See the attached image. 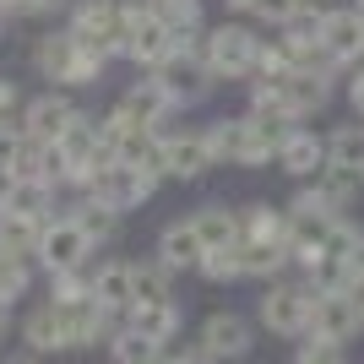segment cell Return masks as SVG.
<instances>
[{
    "label": "cell",
    "instance_id": "ba28073f",
    "mask_svg": "<svg viewBox=\"0 0 364 364\" xmlns=\"http://www.w3.org/2000/svg\"><path fill=\"white\" fill-rule=\"evenodd\" d=\"M71 38L82 49H92L98 60L125 49V6H114V0H82L76 22H71Z\"/></svg>",
    "mask_w": 364,
    "mask_h": 364
},
{
    "label": "cell",
    "instance_id": "3957f363",
    "mask_svg": "<svg viewBox=\"0 0 364 364\" xmlns=\"http://www.w3.org/2000/svg\"><path fill=\"white\" fill-rule=\"evenodd\" d=\"M310 310H316V294L304 289V277H277L256 299V326L267 337H283V343H304L310 337Z\"/></svg>",
    "mask_w": 364,
    "mask_h": 364
},
{
    "label": "cell",
    "instance_id": "d4e9b609",
    "mask_svg": "<svg viewBox=\"0 0 364 364\" xmlns=\"http://www.w3.org/2000/svg\"><path fill=\"white\" fill-rule=\"evenodd\" d=\"M326 158H332V164H343V168H359V174H364V120L337 125L332 136H326Z\"/></svg>",
    "mask_w": 364,
    "mask_h": 364
},
{
    "label": "cell",
    "instance_id": "cb8c5ba5",
    "mask_svg": "<svg viewBox=\"0 0 364 364\" xmlns=\"http://www.w3.org/2000/svg\"><path fill=\"white\" fill-rule=\"evenodd\" d=\"M168 267H158V261H131V283H136V304H158V299H174V289H168ZM131 304V310H136Z\"/></svg>",
    "mask_w": 364,
    "mask_h": 364
},
{
    "label": "cell",
    "instance_id": "9c48e42d",
    "mask_svg": "<svg viewBox=\"0 0 364 364\" xmlns=\"http://www.w3.org/2000/svg\"><path fill=\"white\" fill-rule=\"evenodd\" d=\"M92 250H98V245L87 240V228L76 223V218H49L44 240H38V261H44V272H49V277L82 272Z\"/></svg>",
    "mask_w": 364,
    "mask_h": 364
},
{
    "label": "cell",
    "instance_id": "836d02e7",
    "mask_svg": "<svg viewBox=\"0 0 364 364\" xmlns=\"http://www.w3.org/2000/svg\"><path fill=\"white\" fill-rule=\"evenodd\" d=\"M6 326H11V304H0V337H6Z\"/></svg>",
    "mask_w": 364,
    "mask_h": 364
},
{
    "label": "cell",
    "instance_id": "d6a6232c",
    "mask_svg": "<svg viewBox=\"0 0 364 364\" xmlns=\"http://www.w3.org/2000/svg\"><path fill=\"white\" fill-rule=\"evenodd\" d=\"M16 104V87H11V82H0V109H11Z\"/></svg>",
    "mask_w": 364,
    "mask_h": 364
},
{
    "label": "cell",
    "instance_id": "d590c367",
    "mask_svg": "<svg viewBox=\"0 0 364 364\" xmlns=\"http://www.w3.org/2000/svg\"><path fill=\"white\" fill-rule=\"evenodd\" d=\"M16 364H33V359H16Z\"/></svg>",
    "mask_w": 364,
    "mask_h": 364
},
{
    "label": "cell",
    "instance_id": "83f0119b",
    "mask_svg": "<svg viewBox=\"0 0 364 364\" xmlns=\"http://www.w3.org/2000/svg\"><path fill=\"white\" fill-rule=\"evenodd\" d=\"M201 277H207L213 289H228V283H245L240 245H228V250H207V261H201Z\"/></svg>",
    "mask_w": 364,
    "mask_h": 364
},
{
    "label": "cell",
    "instance_id": "e575fe53",
    "mask_svg": "<svg viewBox=\"0 0 364 364\" xmlns=\"http://www.w3.org/2000/svg\"><path fill=\"white\" fill-rule=\"evenodd\" d=\"M228 6H234V11H250V6H256V0H228Z\"/></svg>",
    "mask_w": 364,
    "mask_h": 364
},
{
    "label": "cell",
    "instance_id": "e0dca14e",
    "mask_svg": "<svg viewBox=\"0 0 364 364\" xmlns=\"http://www.w3.org/2000/svg\"><path fill=\"white\" fill-rule=\"evenodd\" d=\"M71 120H76L71 98H60V92H44V98H33L28 114H22V136L38 141V147H55V141L71 131Z\"/></svg>",
    "mask_w": 364,
    "mask_h": 364
},
{
    "label": "cell",
    "instance_id": "277c9868",
    "mask_svg": "<svg viewBox=\"0 0 364 364\" xmlns=\"http://www.w3.org/2000/svg\"><path fill=\"white\" fill-rule=\"evenodd\" d=\"M201 60H207V71H213V82H240V76H256V71H261V38H256L250 28L223 22L218 33H207Z\"/></svg>",
    "mask_w": 364,
    "mask_h": 364
},
{
    "label": "cell",
    "instance_id": "4fadbf2b",
    "mask_svg": "<svg viewBox=\"0 0 364 364\" xmlns=\"http://www.w3.org/2000/svg\"><path fill=\"white\" fill-rule=\"evenodd\" d=\"M152 82L168 92V104H196L201 92L213 87V71H207V60H201L196 49H174V55L158 65Z\"/></svg>",
    "mask_w": 364,
    "mask_h": 364
},
{
    "label": "cell",
    "instance_id": "484cf974",
    "mask_svg": "<svg viewBox=\"0 0 364 364\" xmlns=\"http://www.w3.org/2000/svg\"><path fill=\"white\" fill-rule=\"evenodd\" d=\"M33 283V256H11V250H0V304L22 299Z\"/></svg>",
    "mask_w": 364,
    "mask_h": 364
},
{
    "label": "cell",
    "instance_id": "1f68e13d",
    "mask_svg": "<svg viewBox=\"0 0 364 364\" xmlns=\"http://www.w3.org/2000/svg\"><path fill=\"white\" fill-rule=\"evenodd\" d=\"M348 104H353V114L364 120V71H359V76L348 82Z\"/></svg>",
    "mask_w": 364,
    "mask_h": 364
},
{
    "label": "cell",
    "instance_id": "4dcf8cb0",
    "mask_svg": "<svg viewBox=\"0 0 364 364\" xmlns=\"http://www.w3.org/2000/svg\"><path fill=\"white\" fill-rule=\"evenodd\" d=\"M304 6H310V0H256V6H250V11H256L261 22H277V28H289L294 16L304 11Z\"/></svg>",
    "mask_w": 364,
    "mask_h": 364
},
{
    "label": "cell",
    "instance_id": "4316f807",
    "mask_svg": "<svg viewBox=\"0 0 364 364\" xmlns=\"http://www.w3.org/2000/svg\"><path fill=\"white\" fill-rule=\"evenodd\" d=\"M109 353H114V364H158L164 359V348L158 343H147V337H136V332H114L109 337Z\"/></svg>",
    "mask_w": 364,
    "mask_h": 364
},
{
    "label": "cell",
    "instance_id": "603a6c76",
    "mask_svg": "<svg viewBox=\"0 0 364 364\" xmlns=\"http://www.w3.org/2000/svg\"><path fill=\"white\" fill-rule=\"evenodd\" d=\"M22 343H28L33 353H60V348H71V343H65L60 316H55V304H38V310L22 321Z\"/></svg>",
    "mask_w": 364,
    "mask_h": 364
},
{
    "label": "cell",
    "instance_id": "6da1fadb",
    "mask_svg": "<svg viewBox=\"0 0 364 364\" xmlns=\"http://www.w3.org/2000/svg\"><path fill=\"white\" fill-rule=\"evenodd\" d=\"M289 136H294V120H272V114H256V109L207 125L213 158L218 164H240V168H272Z\"/></svg>",
    "mask_w": 364,
    "mask_h": 364
},
{
    "label": "cell",
    "instance_id": "30bf717a",
    "mask_svg": "<svg viewBox=\"0 0 364 364\" xmlns=\"http://www.w3.org/2000/svg\"><path fill=\"white\" fill-rule=\"evenodd\" d=\"M33 60H38L44 76H55V82H98V71H104V60H98L92 49H82L71 33H49L44 44L33 49Z\"/></svg>",
    "mask_w": 364,
    "mask_h": 364
},
{
    "label": "cell",
    "instance_id": "44dd1931",
    "mask_svg": "<svg viewBox=\"0 0 364 364\" xmlns=\"http://www.w3.org/2000/svg\"><path fill=\"white\" fill-rule=\"evenodd\" d=\"M310 185H316L321 196H326V207L343 213V218H348V207L364 201V174H359V168H343V164H326V168H321V180H310Z\"/></svg>",
    "mask_w": 364,
    "mask_h": 364
},
{
    "label": "cell",
    "instance_id": "f546056e",
    "mask_svg": "<svg viewBox=\"0 0 364 364\" xmlns=\"http://www.w3.org/2000/svg\"><path fill=\"white\" fill-rule=\"evenodd\" d=\"M289 364H348V348H337V343H316V337H304L299 348H294Z\"/></svg>",
    "mask_w": 364,
    "mask_h": 364
},
{
    "label": "cell",
    "instance_id": "7402d4cb",
    "mask_svg": "<svg viewBox=\"0 0 364 364\" xmlns=\"http://www.w3.org/2000/svg\"><path fill=\"white\" fill-rule=\"evenodd\" d=\"M168 109H174V104H168V92L158 87L152 76H147V82H136V87L120 98V114H125L131 125H141V131H158V120H164Z\"/></svg>",
    "mask_w": 364,
    "mask_h": 364
},
{
    "label": "cell",
    "instance_id": "8d00e7d4",
    "mask_svg": "<svg viewBox=\"0 0 364 364\" xmlns=\"http://www.w3.org/2000/svg\"><path fill=\"white\" fill-rule=\"evenodd\" d=\"M359 11H364V0H359Z\"/></svg>",
    "mask_w": 364,
    "mask_h": 364
},
{
    "label": "cell",
    "instance_id": "7c38bea8",
    "mask_svg": "<svg viewBox=\"0 0 364 364\" xmlns=\"http://www.w3.org/2000/svg\"><path fill=\"white\" fill-rule=\"evenodd\" d=\"M359 332H364V310H359L353 294H316V310H310V337L316 343L348 348Z\"/></svg>",
    "mask_w": 364,
    "mask_h": 364
},
{
    "label": "cell",
    "instance_id": "9a60e30c",
    "mask_svg": "<svg viewBox=\"0 0 364 364\" xmlns=\"http://www.w3.org/2000/svg\"><path fill=\"white\" fill-rule=\"evenodd\" d=\"M332 164L326 158V136L321 131H310V125H294V136L283 141V152H277V168L289 174V180H321V168Z\"/></svg>",
    "mask_w": 364,
    "mask_h": 364
},
{
    "label": "cell",
    "instance_id": "52a82bcc",
    "mask_svg": "<svg viewBox=\"0 0 364 364\" xmlns=\"http://www.w3.org/2000/svg\"><path fill=\"white\" fill-rule=\"evenodd\" d=\"M152 191H158V174H147L136 164H104L87 185V201H98L109 213H136Z\"/></svg>",
    "mask_w": 364,
    "mask_h": 364
},
{
    "label": "cell",
    "instance_id": "d6986e66",
    "mask_svg": "<svg viewBox=\"0 0 364 364\" xmlns=\"http://www.w3.org/2000/svg\"><path fill=\"white\" fill-rule=\"evenodd\" d=\"M191 223H196V234H201L207 250H228V245H240V234H245L240 207H228V201H207V207H196Z\"/></svg>",
    "mask_w": 364,
    "mask_h": 364
},
{
    "label": "cell",
    "instance_id": "ac0fdd59",
    "mask_svg": "<svg viewBox=\"0 0 364 364\" xmlns=\"http://www.w3.org/2000/svg\"><path fill=\"white\" fill-rule=\"evenodd\" d=\"M92 299H98V310H109V316L125 326V316H131V304H136V283H131V261H104L98 272H92Z\"/></svg>",
    "mask_w": 364,
    "mask_h": 364
},
{
    "label": "cell",
    "instance_id": "5b68a950",
    "mask_svg": "<svg viewBox=\"0 0 364 364\" xmlns=\"http://www.w3.org/2000/svg\"><path fill=\"white\" fill-rule=\"evenodd\" d=\"M174 49H180L174 28L152 11L147 0H131V6H125V55H131L136 65H152V71H158Z\"/></svg>",
    "mask_w": 364,
    "mask_h": 364
},
{
    "label": "cell",
    "instance_id": "8992f818",
    "mask_svg": "<svg viewBox=\"0 0 364 364\" xmlns=\"http://www.w3.org/2000/svg\"><path fill=\"white\" fill-rule=\"evenodd\" d=\"M196 348L213 364H240L256 348V321L240 316V310H213V316L196 326Z\"/></svg>",
    "mask_w": 364,
    "mask_h": 364
},
{
    "label": "cell",
    "instance_id": "ffe728a7",
    "mask_svg": "<svg viewBox=\"0 0 364 364\" xmlns=\"http://www.w3.org/2000/svg\"><path fill=\"white\" fill-rule=\"evenodd\" d=\"M180 321H185L180 304L158 299V304H136V310L125 316V332H136V337H147V343H158V348H168V337L180 332Z\"/></svg>",
    "mask_w": 364,
    "mask_h": 364
},
{
    "label": "cell",
    "instance_id": "2e32d148",
    "mask_svg": "<svg viewBox=\"0 0 364 364\" xmlns=\"http://www.w3.org/2000/svg\"><path fill=\"white\" fill-rule=\"evenodd\" d=\"M321 49H326V60L332 65H353L364 55V11L348 6V11H326L321 22Z\"/></svg>",
    "mask_w": 364,
    "mask_h": 364
},
{
    "label": "cell",
    "instance_id": "5bb4252c",
    "mask_svg": "<svg viewBox=\"0 0 364 364\" xmlns=\"http://www.w3.org/2000/svg\"><path fill=\"white\" fill-rule=\"evenodd\" d=\"M158 267H168V272H201V261H207V245H201L196 223L191 218H174V223H164V234H158Z\"/></svg>",
    "mask_w": 364,
    "mask_h": 364
},
{
    "label": "cell",
    "instance_id": "8fae6325",
    "mask_svg": "<svg viewBox=\"0 0 364 364\" xmlns=\"http://www.w3.org/2000/svg\"><path fill=\"white\" fill-rule=\"evenodd\" d=\"M213 141L207 131H174V136H158V174L164 180H201L213 168Z\"/></svg>",
    "mask_w": 364,
    "mask_h": 364
},
{
    "label": "cell",
    "instance_id": "7a4b0ae2",
    "mask_svg": "<svg viewBox=\"0 0 364 364\" xmlns=\"http://www.w3.org/2000/svg\"><path fill=\"white\" fill-rule=\"evenodd\" d=\"M332 98V76L326 71H277V76H261L256 92H250V109L256 114H272V120H294L299 125L304 114L326 109Z\"/></svg>",
    "mask_w": 364,
    "mask_h": 364
},
{
    "label": "cell",
    "instance_id": "f1b7e54d",
    "mask_svg": "<svg viewBox=\"0 0 364 364\" xmlns=\"http://www.w3.org/2000/svg\"><path fill=\"white\" fill-rule=\"evenodd\" d=\"M71 218L87 228V240H92V245L114 240V228H120V213H109V207H98V201H82V213H71Z\"/></svg>",
    "mask_w": 364,
    "mask_h": 364
}]
</instances>
